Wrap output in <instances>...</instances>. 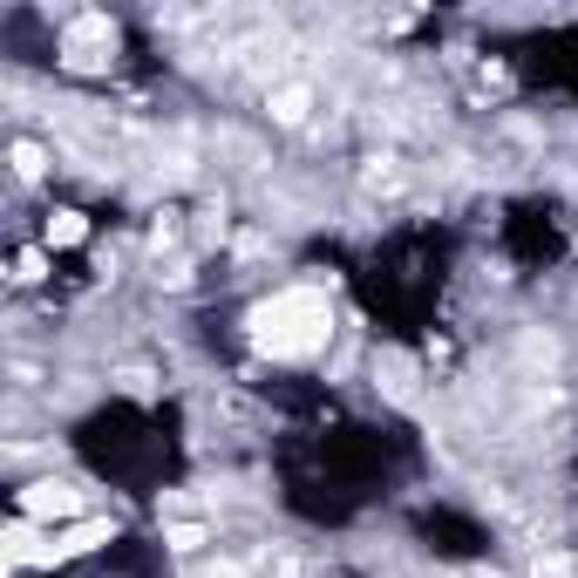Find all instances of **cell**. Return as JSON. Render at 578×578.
Here are the masks:
<instances>
[{
    "instance_id": "obj_1",
    "label": "cell",
    "mask_w": 578,
    "mask_h": 578,
    "mask_svg": "<svg viewBox=\"0 0 578 578\" xmlns=\"http://www.w3.org/2000/svg\"><path fill=\"white\" fill-rule=\"evenodd\" d=\"M252 347L258 354H273V361H306V354H321L327 334H334V300L321 286H286L273 300H258L252 306Z\"/></svg>"
},
{
    "instance_id": "obj_2",
    "label": "cell",
    "mask_w": 578,
    "mask_h": 578,
    "mask_svg": "<svg viewBox=\"0 0 578 578\" xmlns=\"http://www.w3.org/2000/svg\"><path fill=\"white\" fill-rule=\"evenodd\" d=\"M116 62V21L110 14H75L62 28V69L69 75H102Z\"/></svg>"
},
{
    "instance_id": "obj_3",
    "label": "cell",
    "mask_w": 578,
    "mask_h": 578,
    "mask_svg": "<svg viewBox=\"0 0 578 578\" xmlns=\"http://www.w3.org/2000/svg\"><path fill=\"white\" fill-rule=\"evenodd\" d=\"M69 510H82V490L62 484V477H41V484L21 490V517H28V524H41V517H69Z\"/></svg>"
},
{
    "instance_id": "obj_4",
    "label": "cell",
    "mask_w": 578,
    "mask_h": 578,
    "mask_svg": "<svg viewBox=\"0 0 578 578\" xmlns=\"http://www.w3.org/2000/svg\"><path fill=\"white\" fill-rule=\"evenodd\" d=\"M110 531H116V524H110V517H89V524H69V531L55 538V551H62V558H82V551H95V545H110Z\"/></svg>"
},
{
    "instance_id": "obj_5",
    "label": "cell",
    "mask_w": 578,
    "mask_h": 578,
    "mask_svg": "<svg viewBox=\"0 0 578 578\" xmlns=\"http://www.w3.org/2000/svg\"><path fill=\"white\" fill-rule=\"evenodd\" d=\"M306 110H313V89L306 82H280L273 89V123H306Z\"/></svg>"
},
{
    "instance_id": "obj_6",
    "label": "cell",
    "mask_w": 578,
    "mask_h": 578,
    "mask_svg": "<svg viewBox=\"0 0 578 578\" xmlns=\"http://www.w3.org/2000/svg\"><path fill=\"white\" fill-rule=\"evenodd\" d=\"M28 558H62L55 545H41L34 531H28V517L14 524V531H8V565H28Z\"/></svg>"
},
{
    "instance_id": "obj_7",
    "label": "cell",
    "mask_w": 578,
    "mask_h": 578,
    "mask_svg": "<svg viewBox=\"0 0 578 578\" xmlns=\"http://www.w3.org/2000/svg\"><path fill=\"white\" fill-rule=\"evenodd\" d=\"M82 239H89L82 212H55V219H48V245H82Z\"/></svg>"
},
{
    "instance_id": "obj_8",
    "label": "cell",
    "mask_w": 578,
    "mask_h": 578,
    "mask_svg": "<svg viewBox=\"0 0 578 578\" xmlns=\"http://www.w3.org/2000/svg\"><path fill=\"white\" fill-rule=\"evenodd\" d=\"M375 375H388V395H415V367H408L402 354H382Z\"/></svg>"
},
{
    "instance_id": "obj_9",
    "label": "cell",
    "mask_w": 578,
    "mask_h": 578,
    "mask_svg": "<svg viewBox=\"0 0 578 578\" xmlns=\"http://www.w3.org/2000/svg\"><path fill=\"white\" fill-rule=\"evenodd\" d=\"M164 545L171 551H197L204 545V524H164Z\"/></svg>"
},
{
    "instance_id": "obj_10",
    "label": "cell",
    "mask_w": 578,
    "mask_h": 578,
    "mask_svg": "<svg viewBox=\"0 0 578 578\" xmlns=\"http://www.w3.org/2000/svg\"><path fill=\"white\" fill-rule=\"evenodd\" d=\"M524 361H531V367H551L558 361V347H551V334H524V347H517Z\"/></svg>"
},
{
    "instance_id": "obj_11",
    "label": "cell",
    "mask_w": 578,
    "mask_h": 578,
    "mask_svg": "<svg viewBox=\"0 0 578 578\" xmlns=\"http://www.w3.org/2000/svg\"><path fill=\"white\" fill-rule=\"evenodd\" d=\"M531 578H578V565H571L565 551H545V558L531 565Z\"/></svg>"
},
{
    "instance_id": "obj_12",
    "label": "cell",
    "mask_w": 578,
    "mask_h": 578,
    "mask_svg": "<svg viewBox=\"0 0 578 578\" xmlns=\"http://www.w3.org/2000/svg\"><path fill=\"white\" fill-rule=\"evenodd\" d=\"M14 171H21V178H41V171H48L41 143H14Z\"/></svg>"
},
{
    "instance_id": "obj_13",
    "label": "cell",
    "mask_w": 578,
    "mask_h": 578,
    "mask_svg": "<svg viewBox=\"0 0 578 578\" xmlns=\"http://www.w3.org/2000/svg\"><path fill=\"white\" fill-rule=\"evenodd\" d=\"M41 273H48V258H41V252H21V258H14V280H21V286H34Z\"/></svg>"
},
{
    "instance_id": "obj_14",
    "label": "cell",
    "mask_w": 578,
    "mask_h": 578,
    "mask_svg": "<svg viewBox=\"0 0 578 578\" xmlns=\"http://www.w3.org/2000/svg\"><path fill=\"white\" fill-rule=\"evenodd\" d=\"M197 578H252V571H245V565H232V558H219V565H204Z\"/></svg>"
}]
</instances>
